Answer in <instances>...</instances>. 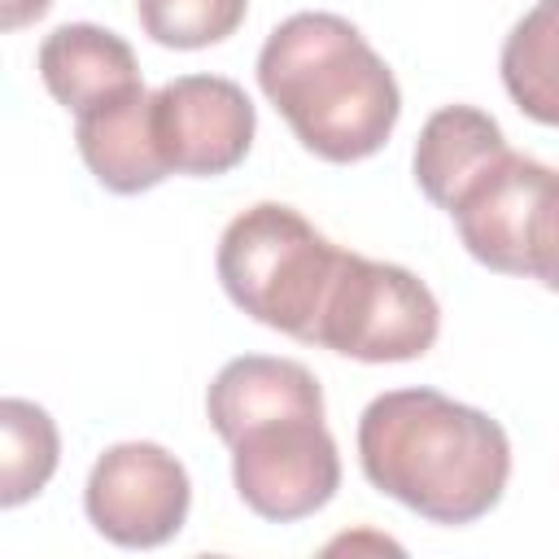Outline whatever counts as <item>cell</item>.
I'll list each match as a JSON object with an SVG mask.
<instances>
[{
  "mask_svg": "<svg viewBox=\"0 0 559 559\" xmlns=\"http://www.w3.org/2000/svg\"><path fill=\"white\" fill-rule=\"evenodd\" d=\"M358 467L384 498L432 524H476L511 480V437L437 389H389L358 419Z\"/></svg>",
  "mask_w": 559,
  "mask_h": 559,
  "instance_id": "cell-1",
  "label": "cell"
},
{
  "mask_svg": "<svg viewBox=\"0 0 559 559\" xmlns=\"http://www.w3.org/2000/svg\"><path fill=\"white\" fill-rule=\"evenodd\" d=\"M258 87L301 148L332 166L376 157L402 118V92L389 61L349 17L323 9L293 13L266 35Z\"/></svg>",
  "mask_w": 559,
  "mask_h": 559,
  "instance_id": "cell-2",
  "label": "cell"
},
{
  "mask_svg": "<svg viewBox=\"0 0 559 559\" xmlns=\"http://www.w3.org/2000/svg\"><path fill=\"white\" fill-rule=\"evenodd\" d=\"M341 253L301 210L258 201L223 227L214 271L236 310L310 345Z\"/></svg>",
  "mask_w": 559,
  "mask_h": 559,
  "instance_id": "cell-3",
  "label": "cell"
},
{
  "mask_svg": "<svg viewBox=\"0 0 559 559\" xmlns=\"http://www.w3.org/2000/svg\"><path fill=\"white\" fill-rule=\"evenodd\" d=\"M437 336L441 306L415 271L349 249L341 253L310 345L354 362H411L424 358Z\"/></svg>",
  "mask_w": 559,
  "mask_h": 559,
  "instance_id": "cell-4",
  "label": "cell"
},
{
  "mask_svg": "<svg viewBox=\"0 0 559 559\" xmlns=\"http://www.w3.org/2000/svg\"><path fill=\"white\" fill-rule=\"evenodd\" d=\"M227 450L240 502L271 524L306 520L323 511L341 489V454L323 424V411L258 419L240 428Z\"/></svg>",
  "mask_w": 559,
  "mask_h": 559,
  "instance_id": "cell-5",
  "label": "cell"
},
{
  "mask_svg": "<svg viewBox=\"0 0 559 559\" xmlns=\"http://www.w3.org/2000/svg\"><path fill=\"white\" fill-rule=\"evenodd\" d=\"M192 507L183 463L157 441L109 445L83 485V511L100 537L127 550H153L179 537Z\"/></svg>",
  "mask_w": 559,
  "mask_h": 559,
  "instance_id": "cell-6",
  "label": "cell"
},
{
  "mask_svg": "<svg viewBox=\"0 0 559 559\" xmlns=\"http://www.w3.org/2000/svg\"><path fill=\"white\" fill-rule=\"evenodd\" d=\"M153 131L170 175L214 179L249 157L258 114L240 83L223 74H179L153 92Z\"/></svg>",
  "mask_w": 559,
  "mask_h": 559,
  "instance_id": "cell-7",
  "label": "cell"
},
{
  "mask_svg": "<svg viewBox=\"0 0 559 559\" xmlns=\"http://www.w3.org/2000/svg\"><path fill=\"white\" fill-rule=\"evenodd\" d=\"M550 179V166L507 148L450 210L463 249L498 275L528 280V231Z\"/></svg>",
  "mask_w": 559,
  "mask_h": 559,
  "instance_id": "cell-8",
  "label": "cell"
},
{
  "mask_svg": "<svg viewBox=\"0 0 559 559\" xmlns=\"http://www.w3.org/2000/svg\"><path fill=\"white\" fill-rule=\"evenodd\" d=\"M74 144L92 179L118 197L157 188L170 170L153 131V92L131 87L87 114H74Z\"/></svg>",
  "mask_w": 559,
  "mask_h": 559,
  "instance_id": "cell-9",
  "label": "cell"
},
{
  "mask_svg": "<svg viewBox=\"0 0 559 559\" xmlns=\"http://www.w3.org/2000/svg\"><path fill=\"white\" fill-rule=\"evenodd\" d=\"M39 79L57 105L87 114L105 100H118L131 87H144L131 44L92 22H66L39 44Z\"/></svg>",
  "mask_w": 559,
  "mask_h": 559,
  "instance_id": "cell-10",
  "label": "cell"
},
{
  "mask_svg": "<svg viewBox=\"0 0 559 559\" xmlns=\"http://www.w3.org/2000/svg\"><path fill=\"white\" fill-rule=\"evenodd\" d=\"M507 153L502 127L476 105H441L428 114L415 140V183L437 210H454V201Z\"/></svg>",
  "mask_w": 559,
  "mask_h": 559,
  "instance_id": "cell-11",
  "label": "cell"
},
{
  "mask_svg": "<svg viewBox=\"0 0 559 559\" xmlns=\"http://www.w3.org/2000/svg\"><path fill=\"white\" fill-rule=\"evenodd\" d=\"M288 411H323V389L310 367L293 358H271V354H245L223 362V371L210 380L205 393V415L210 428L231 441L240 428L288 415Z\"/></svg>",
  "mask_w": 559,
  "mask_h": 559,
  "instance_id": "cell-12",
  "label": "cell"
},
{
  "mask_svg": "<svg viewBox=\"0 0 559 559\" xmlns=\"http://www.w3.org/2000/svg\"><path fill=\"white\" fill-rule=\"evenodd\" d=\"M498 74L515 109L559 127V0H537L502 39Z\"/></svg>",
  "mask_w": 559,
  "mask_h": 559,
  "instance_id": "cell-13",
  "label": "cell"
},
{
  "mask_svg": "<svg viewBox=\"0 0 559 559\" xmlns=\"http://www.w3.org/2000/svg\"><path fill=\"white\" fill-rule=\"evenodd\" d=\"M0 432H4V463H0V507L31 502L57 472L61 437L44 406L26 397L0 402Z\"/></svg>",
  "mask_w": 559,
  "mask_h": 559,
  "instance_id": "cell-14",
  "label": "cell"
},
{
  "mask_svg": "<svg viewBox=\"0 0 559 559\" xmlns=\"http://www.w3.org/2000/svg\"><path fill=\"white\" fill-rule=\"evenodd\" d=\"M249 0H135L144 35L162 48H210L240 31Z\"/></svg>",
  "mask_w": 559,
  "mask_h": 559,
  "instance_id": "cell-15",
  "label": "cell"
},
{
  "mask_svg": "<svg viewBox=\"0 0 559 559\" xmlns=\"http://www.w3.org/2000/svg\"><path fill=\"white\" fill-rule=\"evenodd\" d=\"M528 280H537L542 288L559 293V170L533 214V231H528Z\"/></svg>",
  "mask_w": 559,
  "mask_h": 559,
  "instance_id": "cell-16",
  "label": "cell"
},
{
  "mask_svg": "<svg viewBox=\"0 0 559 559\" xmlns=\"http://www.w3.org/2000/svg\"><path fill=\"white\" fill-rule=\"evenodd\" d=\"M0 4H4L0 26H4V31H22V26H31L35 17H44L52 0H0Z\"/></svg>",
  "mask_w": 559,
  "mask_h": 559,
  "instance_id": "cell-17",
  "label": "cell"
}]
</instances>
